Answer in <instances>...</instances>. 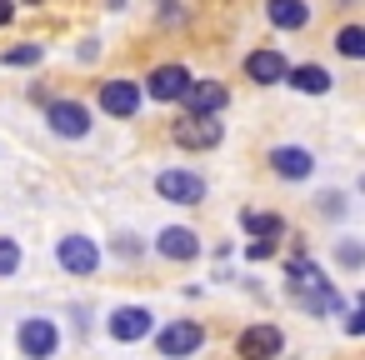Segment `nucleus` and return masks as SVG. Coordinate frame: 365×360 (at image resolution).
Here are the masks:
<instances>
[{
  "instance_id": "nucleus-26",
  "label": "nucleus",
  "mask_w": 365,
  "mask_h": 360,
  "mask_svg": "<svg viewBox=\"0 0 365 360\" xmlns=\"http://www.w3.org/2000/svg\"><path fill=\"white\" fill-rule=\"evenodd\" d=\"M345 330H350V335H360V330H365V315H360V310H350V320H345Z\"/></svg>"
},
{
  "instance_id": "nucleus-12",
  "label": "nucleus",
  "mask_w": 365,
  "mask_h": 360,
  "mask_svg": "<svg viewBox=\"0 0 365 360\" xmlns=\"http://www.w3.org/2000/svg\"><path fill=\"white\" fill-rule=\"evenodd\" d=\"M270 170H275L280 180H305V175L315 170V155H310L305 145H275V150H270Z\"/></svg>"
},
{
  "instance_id": "nucleus-23",
  "label": "nucleus",
  "mask_w": 365,
  "mask_h": 360,
  "mask_svg": "<svg viewBox=\"0 0 365 360\" xmlns=\"http://www.w3.org/2000/svg\"><path fill=\"white\" fill-rule=\"evenodd\" d=\"M320 215H345V195H340V190L320 195Z\"/></svg>"
},
{
  "instance_id": "nucleus-19",
  "label": "nucleus",
  "mask_w": 365,
  "mask_h": 360,
  "mask_svg": "<svg viewBox=\"0 0 365 360\" xmlns=\"http://www.w3.org/2000/svg\"><path fill=\"white\" fill-rule=\"evenodd\" d=\"M335 51H340L345 61H360V56H365V31H360V26H345V31L335 36Z\"/></svg>"
},
{
  "instance_id": "nucleus-18",
  "label": "nucleus",
  "mask_w": 365,
  "mask_h": 360,
  "mask_svg": "<svg viewBox=\"0 0 365 360\" xmlns=\"http://www.w3.org/2000/svg\"><path fill=\"white\" fill-rule=\"evenodd\" d=\"M295 300H300L305 310H315V315H325V310H340V295H335L330 285H320V290H295Z\"/></svg>"
},
{
  "instance_id": "nucleus-4",
  "label": "nucleus",
  "mask_w": 365,
  "mask_h": 360,
  "mask_svg": "<svg viewBox=\"0 0 365 360\" xmlns=\"http://www.w3.org/2000/svg\"><path fill=\"white\" fill-rule=\"evenodd\" d=\"M280 350H285V335H280V325H270V320L245 325L240 340H235V355H240V360H275Z\"/></svg>"
},
{
  "instance_id": "nucleus-6",
  "label": "nucleus",
  "mask_w": 365,
  "mask_h": 360,
  "mask_svg": "<svg viewBox=\"0 0 365 360\" xmlns=\"http://www.w3.org/2000/svg\"><path fill=\"white\" fill-rule=\"evenodd\" d=\"M155 195L170 205H200L205 200V180L195 170H160L155 175Z\"/></svg>"
},
{
  "instance_id": "nucleus-1",
  "label": "nucleus",
  "mask_w": 365,
  "mask_h": 360,
  "mask_svg": "<svg viewBox=\"0 0 365 360\" xmlns=\"http://www.w3.org/2000/svg\"><path fill=\"white\" fill-rule=\"evenodd\" d=\"M205 345V325L200 320H165V330H155V350L165 360H185Z\"/></svg>"
},
{
  "instance_id": "nucleus-27",
  "label": "nucleus",
  "mask_w": 365,
  "mask_h": 360,
  "mask_svg": "<svg viewBox=\"0 0 365 360\" xmlns=\"http://www.w3.org/2000/svg\"><path fill=\"white\" fill-rule=\"evenodd\" d=\"M11 16H16V0H0V26H11Z\"/></svg>"
},
{
  "instance_id": "nucleus-20",
  "label": "nucleus",
  "mask_w": 365,
  "mask_h": 360,
  "mask_svg": "<svg viewBox=\"0 0 365 360\" xmlns=\"http://www.w3.org/2000/svg\"><path fill=\"white\" fill-rule=\"evenodd\" d=\"M41 56H46V46H16V51L0 56V66H36Z\"/></svg>"
},
{
  "instance_id": "nucleus-8",
  "label": "nucleus",
  "mask_w": 365,
  "mask_h": 360,
  "mask_svg": "<svg viewBox=\"0 0 365 360\" xmlns=\"http://www.w3.org/2000/svg\"><path fill=\"white\" fill-rule=\"evenodd\" d=\"M285 71H290L285 51L260 46V51H250V56H245V81H255V86H285Z\"/></svg>"
},
{
  "instance_id": "nucleus-9",
  "label": "nucleus",
  "mask_w": 365,
  "mask_h": 360,
  "mask_svg": "<svg viewBox=\"0 0 365 360\" xmlns=\"http://www.w3.org/2000/svg\"><path fill=\"white\" fill-rule=\"evenodd\" d=\"M56 255H61V265H66L71 275H96V265H101V250H96L91 235H66V240L56 245Z\"/></svg>"
},
{
  "instance_id": "nucleus-15",
  "label": "nucleus",
  "mask_w": 365,
  "mask_h": 360,
  "mask_svg": "<svg viewBox=\"0 0 365 360\" xmlns=\"http://www.w3.org/2000/svg\"><path fill=\"white\" fill-rule=\"evenodd\" d=\"M285 86H295L300 96H325L335 81H330L325 66H290V71H285Z\"/></svg>"
},
{
  "instance_id": "nucleus-2",
  "label": "nucleus",
  "mask_w": 365,
  "mask_h": 360,
  "mask_svg": "<svg viewBox=\"0 0 365 360\" xmlns=\"http://www.w3.org/2000/svg\"><path fill=\"white\" fill-rule=\"evenodd\" d=\"M16 345H21L26 360H51V355L61 350V330H56V320H46V315H26Z\"/></svg>"
},
{
  "instance_id": "nucleus-5",
  "label": "nucleus",
  "mask_w": 365,
  "mask_h": 360,
  "mask_svg": "<svg viewBox=\"0 0 365 360\" xmlns=\"http://www.w3.org/2000/svg\"><path fill=\"white\" fill-rule=\"evenodd\" d=\"M46 125L61 135V140H86L91 135V110L81 101H51L46 106Z\"/></svg>"
},
{
  "instance_id": "nucleus-28",
  "label": "nucleus",
  "mask_w": 365,
  "mask_h": 360,
  "mask_svg": "<svg viewBox=\"0 0 365 360\" xmlns=\"http://www.w3.org/2000/svg\"><path fill=\"white\" fill-rule=\"evenodd\" d=\"M31 6H46V0H31Z\"/></svg>"
},
{
  "instance_id": "nucleus-14",
  "label": "nucleus",
  "mask_w": 365,
  "mask_h": 360,
  "mask_svg": "<svg viewBox=\"0 0 365 360\" xmlns=\"http://www.w3.org/2000/svg\"><path fill=\"white\" fill-rule=\"evenodd\" d=\"M155 250H160L165 260H195V255H200V240H195V230H185V225H165V230L155 235Z\"/></svg>"
},
{
  "instance_id": "nucleus-7",
  "label": "nucleus",
  "mask_w": 365,
  "mask_h": 360,
  "mask_svg": "<svg viewBox=\"0 0 365 360\" xmlns=\"http://www.w3.org/2000/svg\"><path fill=\"white\" fill-rule=\"evenodd\" d=\"M185 91H190V71H185V66H155V71L145 76V96L160 101V106H180Z\"/></svg>"
},
{
  "instance_id": "nucleus-17",
  "label": "nucleus",
  "mask_w": 365,
  "mask_h": 360,
  "mask_svg": "<svg viewBox=\"0 0 365 360\" xmlns=\"http://www.w3.org/2000/svg\"><path fill=\"white\" fill-rule=\"evenodd\" d=\"M240 225H245L255 240H270V245H275V235H285V220L270 215V210H240Z\"/></svg>"
},
{
  "instance_id": "nucleus-24",
  "label": "nucleus",
  "mask_w": 365,
  "mask_h": 360,
  "mask_svg": "<svg viewBox=\"0 0 365 360\" xmlns=\"http://www.w3.org/2000/svg\"><path fill=\"white\" fill-rule=\"evenodd\" d=\"M245 255H250V260H270V255H275V245H270V240H255Z\"/></svg>"
},
{
  "instance_id": "nucleus-16",
  "label": "nucleus",
  "mask_w": 365,
  "mask_h": 360,
  "mask_svg": "<svg viewBox=\"0 0 365 360\" xmlns=\"http://www.w3.org/2000/svg\"><path fill=\"white\" fill-rule=\"evenodd\" d=\"M265 16H270V26H280V31H300V26L310 21L305 0H265Z\"/></svg>"
},
{
  "instance_id": "nucleus-11",
  "label": "nucleus",
  "mask_w": 365,
  "mask_h": 360,
  "mask_svg": "<svg viewBox=\"0 0 365 360\" xmlns=\"http://www.w3.org/2000/svg\"><path fill=\"white\" fill-rule=\"evenodd\" d=\"M225 101H230L225 86H215V81H190V91H185L180 106H185V115H210V120H215V115L225 110Z\"/></svg>"
},
{
  "instance_id": "nucleus-21",
  "label": "nucleus",
  "mask_w": 365,
  "mask_h": 360,
  "mask_svg": "<svg viewBox=\"0 0 365 360\" xmlns=\"http://www.w3.org/2000/svg\"><path fill=\"white\" fill-rule=\"evenodd\" d=\"M21 270V245L0 235V275H16Z\"/></svg>"
},
{
  "instance_id": "nucleus-10",
  "label": "nucleus",
  "mask_w": 365,
  "mask_h": 360,
  "mask_svg": "<svg viewBox=\"0 0 365 360\" xmlns=\"http://www.w3.org/2000/svg\"><path fill=\"white\" fill-rule=\"evenodd\" d=\"M101 110L115 115V120H130L140 110V86L135 81H106L101 86Z\"/></svg>"
},
{
  "instance_id": "nucleus-13",
  "label": "nucleus",
  "mask_w": 365,
  "mask_h": 360,
  "mask_svg": "<svg viewBox=\"0 0 365 360\" xmlns=\"http://www.w3.org/2000/svg\"><path fill=\"white\" fill-rule=\"evenodd\" d=\"M150 320H155V315H150L145 305H120V310L110 315V335L125 340V345H135V340L150 335Z\"/></svg>"
},
{
  "instance_id": "nucleus-22",
  "label": "nucleus",
  "mask_w": 365,
  "mask_h": 360,
  "mask_svg": "<svg viewBox=\"0 0 365 360\" xmlns=\"http://www.w3.org/2000/svg\"><path fill=\"white\" fill-rule=\"evenodd\" d=\"M335 260L355 270V265H360V245H355V240H340V245H335Z\"/></svg>"
},
{
  "instance_id": "nucleus-25",
  "label": "nucleus",
  "mask_w": 365,
  "mask_h": 360,
  "mask_svg": "<svg viewBox=\"0 0 365 360\" xmlns=\"http://www.w3.org/2000/svg\"><path fill=\"white\" fill-rule=\"evenodd\" d=\"M115 255H120V260H125V255H140V245H135L130 235H120V240H115Z\"/></svg>"
},
{
  "instance_id": "nucleus-3",
  "label": "nucleus",
  "mask_w": 365,
  "mask_h": 360,
  "mask_svg": "<svg viewBox=\"0 0 365 360\" xmlns=\"http://www.w3.org/2000/svg\"><path fill=\"white\" fill-rule=\"evenodd\" d=\"M220 120H210V115H180L175 125H170V140L180 145V150H215L220 145Z\"/></svg>"
}]
</instances>
